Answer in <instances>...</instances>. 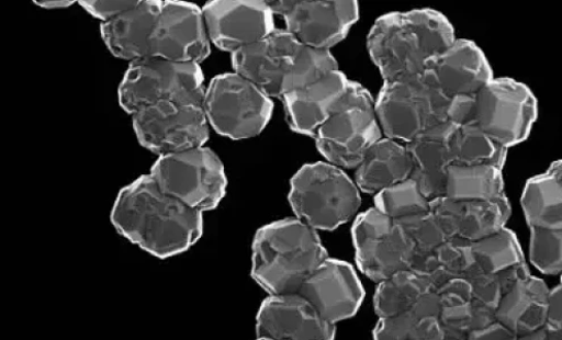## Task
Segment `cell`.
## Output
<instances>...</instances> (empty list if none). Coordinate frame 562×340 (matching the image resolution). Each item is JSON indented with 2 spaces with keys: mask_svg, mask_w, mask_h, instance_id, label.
Returning a JSON list of instances; mask_svg holds the SVG:
<instances>
[{
  "mask_svg": "<svg viewBox=\"0 0 562 340\" xmlns=\"http://www.w3.org/2000/svg\"><path fill=\"white\" fill-rule=\"evenodd\" d=\"M111 220L128 242L158 258L190 250L203 235V213L165 193L148 174L123 188Z\"/></svg>",
  "mask_w": 562,
  "mask_h": 340,
  "instance_id": "cell-1",
  "label": "cell"
},
{
  "mask_svg": "<svg viewBox=\"0 0 562 340\" xmlns=\"http://www.w3.org/2000/svg\"><path fill=\"white\" fill-rule=\"evenodd\" d=\"M457 41L450 21L435 10L394 12L373 25L368 48L384 80L420 77Z\"/></svg>",
  "mask_w": 562,
  "mask_h": 340,
  "instance_id": "cell-2",
  "label": "cell"
},
{
  "mask_svg": "<svg viewBox=\"0 0 562 340\" xmlns=\"http://www.w3.org/2000/svg\"><path fill=\"white\" fill-rule=\"evenodd\" d=\"M327 258L317 230L296 218L279 220L255 235L251 277L271 296L294 294Z\"/></svg>",
  "mask_w": 562,
  "mask_h": 340,
  "instance_id": "cell-3",
  "label": "cell"
},
{
  "mask_svg": "<svg viewBox=\"0 0 562 340\" xmlns=\"http://www.w3.org/2000/svg\"><path fill=\"white\" fill-rule=\"evenodd\" d=\"M289 202L296 219L317 231H333L356 216L361 197L344 169L315 162L304 166L293 177Z\"/></svg>",
  "mask_w": 562,
  "mask_h": 340,
  "instance_id": "cell-4",
  "label": "cell"
},
{
  "mask_svg": "<svg viewBox=\"0 0 562 340\" xmlns=\"http://www.w3.org/2000/svg\"><path fill=\"white\" fill-rule=\"evenodd\" d=\"M205 92L200 64L146 57L130 63L119 88V102L132 116L160 102L203 106Z\"/></svg>",
  "mask_w": 562,
  "mask_h": 340,
  "instance_id": "cell-5",
  "label": "cell"
},
{
  "mask_svg": "<svg viewBox=\"0 0 562 340\" xmlns=\"http://www.w3.org/2000/svg\"><path fill=\"white\" fill-rule=\"evenodd\" d=\"M450 104L451 99L420 76L384 82L375 109L385 138L407 145L449 122Z\"/></svg>",
  "mask_w": 562,
  "mask_h": 340,
  "instance_id": "cell-6",
  "label": "cell"
},
{
  "mask_svg": "<svg viewBox=\"0 0 562 340\" xmlns=\"http://www.w3.org/2000/svg\"><path fill=\"white\" fill-rule=\"evenodd\" d=\"M382 133L373 97L352 81L339 109L318 128L314 139L328 163L356 169L382 139Z\"/></svg>",
  "mask_w": 562,
  "mask_h": 340,
  "instance_id": "cell-7",
  "label": "cell"
},
{
  "mask_svg": "<svg viewBox=\"0 0 562 340\" xmlns=\"http://www.w3.org/2000/svg\"><path fill=\"white\" fill-rule=\"evenodd\" d=\"M149 175L165 193L203 214L216 209L226 194L224 165L206 147L160 156Z\"/></svg>",
  "mask_w": 562,
  "mask_h": 340,
  "instance_id": "cell-8",
  "label": "cell"
},
{
  "mask_svg": "<svg viewBox=\"0 0 562 340\" xmlns=\"http://www.w3.org/2000/svg\"><path fill=\"white\" fill-rule=\"evenodd\" d=\"M203 109L216 133L231 140L255 138L269 125L272 98L238 73L215 77L205 92Z\"/></svg>",
  "mask_w": 562,
  "mask_h": 340,
  "instance_id": "cell-9",
  "label": "cell"
},
{
  "mask_svg": "<svg viewBox=\"0 0 562 340\" xmlns=\"http://www.w3.org/2000/svg\"><path fill=\"white\" fill-rule=\"evenodd\" d=\"M539 116L530 88L510 78H494L475 94V124L506 149L530 138Z\"/></svg>",
  "mask_w": 562,
  "mask_h": 340,
  "instance_id": "cell-10",
  "label": "cell"
},
{
  "mask_svg": "<svg viewBox=\"0 0 562 340\" xmlns=\"http://www.w3.org/2000/svg\"><path fill=\"white\" fill-rule=\"evenodd\" d=\"M132 124L139 144L158 157L204 147L210 139L202 105L160 102L132 115Z\"/></svg>",
  "mask_w": 562,
  "mask_h": 340,
  "instance_id": "cell-11",
  "label": "cell"
},
{
  "mask_svg": "<svg viewBox=\"0 0 562 340\" xmlns=\"http://www.w3.org/2000/svg\"><path fill=\"white\" fill-rule=\"evenodd\" d=\"M352 242L359 270L378 284L412 268L415 248L409 237L398 223L375 208L356 217Z\"/></svg>",
  "mask_w": 562,
  "mask_h": 340,
  "instance_id": "cell-12",
  "label": "cell"
},
{
  "mask_svg": "<svg viewBox=\"0 0 562 340\" xmlns=\"http://www.w3.org/2000/svg\"><path fill=\"white\" fill-rule=\"evenodd\" d=\"M269 5L283 18L285 30L300 44L321 50H330L344 42L359 20V4L355 0H278Z\"/></svg>",
  "mask_w": 562,
  "mask_h": 340,
  "instance_id": "cell-13",
  "label": "cell"
},
{
  "mask_svg": "<svg viewBox=\"0 0 562 340\" xmlns=\"http://www.w3.org/2000/svg\"><path fill=\"white\" fill-rule=\"evenodd\" d=\"M203 14L211 43L231 55L278 29L269 2L261 0H212L204 5Z\"/></svg>",
  "mask_w": 562,
  "mask_h": 340,
  "instance_id": "cell-14",
  "label": "cell"
},
{
  "mask_svg": "<svg viewBox=\"0 0 562 340\" xmlns=\"http://www.w3.org/2000/svg\"><path fill=\"white\" fill-rule=\"evenodd\" d=\"M211 44L203 9L179 0L162 2L150 57L201 64L211 55Z\"/></svg>",
  "mask_w": 562,
  "mask_h": 340,
  "instance_id": "cell-15",
  "label": "cell"
},
{
  "mask_svg": "<svg viewBox=\"0 0 562 340\" xmlns=\"http://www.w3.org/2000/svg\"><path fill=\"white\" fill-rule=\"evenodd\" d=\"M336 325L326 321L300 293L270 295L256 318L257 338L271 340H335Z\"/></svg>",
  "mask_w": 562,
  "mask_h": 340,
  "instance_id": "cell-16",
  "label": "cell"
},
{
  "mask_svg": "<svg viewBox=\"0 0 562 340\" xmlns=\"http://www.w3.org/2000/svg\"><path fill=\"white\" fill-rule=\"evenodd\" d=\"M297 293L308 299L319 315L333 325L356 316L366 298V290L353 267L329 257Z\"/></svg>",
  "mask_w": 562,
  "mask_h": 340,
  "instance_id": "cell-17",
  "label": "cell"
},
{
  "mask_svg": "<svg viewBox=\"0 0 562 340\" xmlns=\"http://www.w3.org/2000/svg\"><path fill=\"white\" fill-rule=\"evenodd\" d=\"M303 45L286 30L277 29L269 37L233 55L235 72L270 98H281L282 84Z\"/></svg>",
  "mask_w": 562,
  "mask_h": 340,
  "instance_id": "cell-18",
  "label": "cell"
},
{
  "mask_svg": "<svg viewBox=\"0 0 562 340\" xmlns=\"http://www.w3.org/2000/svg\"><path fill=\"white\" fill-rule=\"evenodd\" d=\"M423 77L449 99L475 95L494 79L484 53L468 39H457L431 60Z\"/></svg>",
  "mask_w": 562,
  "mask_h": 340,
  "instance_id": "cell-19",
  "label": "cell"
},
{
  "mask_svg": "<svg viewBox=\"0 0 562 340\" xmlns=\"http://www.w3.org/2000/svg\"><path fill=\"white\" fill-rule=\"evenodd\" d=\"M431 211L448 238L476 242L504 229L512 217L506 196L494 200H453L446 196L431 201Z\"/></svg>",
  "mask_w": 562,
  "mask_h": 340,
  "instance_id": "cell-20",
  "label": "cell"
},
{
  "mask_svg": "<svg viewBox=\"0 0 562 340\" xmlns=\"http://www.w3.org/2000/svg\"><path fill=\"white\" fill-rule=\"evenodd\" d=\"M351 83L339 70L311 86L284 94L281 100L290 128L314 139L318 128L339 109Z\"/></svg>",
  "mask_w": 562,
  "mask_h": 340,
  "instance_id": "cell-21",
  "label": "cell"
},
{
  "mask_svg": "<svg viewBox=\"0 0 562 340\" xmlns=\"http://www.w3.org/2000/svg\"><path fill=\"white\" fill-rule=\"evenodd\" d=\"M162 0H142L140 4L120 18L102 23V38L117 58L135 61L150 57V45Z\"/></svg>",
  "mask_w": 562,
  "mask_h": 340,
  "instance_id": "cell-22",
  "label": "cell"
},
{
  "mask_svg": "<svg viewBox=\"0 0 562 340\" xmlns=\"http://www.w3.org/2000/svg\"><path fill=\"white\" fill-rule=\"evenodd\" d=\"M453 127L446 122L406 145L413 161L412 179L429 201L445 196L448 169L452 165L447 141Z\"/></svg>",
  "mask_w": 562,
  "mask_h": 340,
  "instance_id": "cell-23",
  "label": "cell"
},
{
  "mask_svg": "<svg viewBox=\"0 0 562 340\" xmlns=\"http://www.w3.org/2000/svg\"><path fill=\"white\" fill-rule=\"evenodd\" d=\"M412 174L413 161L406 145L382 138L356 168L355 183L361 192L376 195Z\"/></svg>",
  "mask_w": 562,
  "mask_h": 340,
  "instance_id": "cell-24",
  "label": "cell"
},
{
  "mask_svg": "<svg viewBox=\"0 0 562 340\" xmlns=\"http://www.w3.org/2000/svg\"><path fill=\"white\" fill-rule=\"evenodd\" d=\"M549 293L544 281L531 276L503 297L495 318L517 337L533 332L547 325Z\"/></svg>",
  "mask_w": 562,
  "mask_h": 340,
  "instance_id": "cell-25",
  "label": "cell"
},
{
  "mask_svg": "<svg viewBox=\"0 0 562 340\" xmlns=\"http://www.w3.org/2000/svg\"><path fill=\"white\" fill-rule=\"evenodd\" d=\"M473 263L472 242L453 237L432 252L415 254L411 269L439 291L456 279H464Z\"/></svg>",
  "mask_w": 562,
  "mask_h": 340,
  "instance_id": "cell-26",
  "label": "cell"
},
{
  "mask_svg": "<svg viewBox=\"0 0 562 340\" xmlns=\"http://www.w3.org/2000/svg\"><path fill=\"white\" fill-rule=\"evenodd\" d=\"M520 206L530 229H562V189L549 173L526 182Z\"/></svg>",
  "mask_w": 562,
  "mask_h": 340,
  "instance_id": "cell-27",
  "label": "cell"
},
{
  "mask_svg": "<svg viewBox=\"0 0 562 340\" xmlns=\"http://www.w3.org/2000/svg\"><path fill=\"white\" fill-rule=\"evenodd\" d=\"M436 291L412 269L396 272L379 283L374 295V309L380 319L413 313L423 298Z\"/></svg>",
  "mask_w": 562,
  "mask_h": 340,
  "instance_id": "cell-28",
  "label": "cell"
},
{
  "mask_svg": "<svg viewBox=\"0 0 562 340\" xmlns=\"http://www.w3.org/2000/svg\"><path fill=\"white\" fill-rule=\"evenodd\" d=\"M445 196L453 200H494L506 196L503 170L485 165L452 163Z\"/></svg>",
  "mask_w": 562,
  "mask_h": 340,
  "instance_id": "cell-29",
  "label": "cell"
},
{
  "mask_svg": "<svg viewBox=\"0 0 562 340\" xmlns=\"http://www.w3.org/2000/svg\"><path fill=\"white\" fill-rule=\"evenodd\" d=\"M452 163L485 165L504 170L508 149L495 143L476 124L454 125L448 138Z\"/></svg>",
  "mask_w": 562,
  "mask_h": 340,
  "instance_id": "cell-30",
  "label": "cell"
},
{
  "mask_svg": "<svg viewBox=\"0 0 562 340\" xmlns=\"http://www.w3.org/2000/svg\"><path fill=\"white\" fill-rule=\"evenodd\" d=\"M437 292L441 303L439 324L446 340H469L473 331L471 284L465 279H456Z\"/></svg>",
  "mask_w": 562,
  "mask_h": 340,
  "instance_id": "cell-31",
  "label": "cell"
},
{
  "mask_svg": "<svg viewBox=\"0 0 562 340\" xmlns=\"http://www.w3.org/2000/svg\"><path fill=\"white\" fill-rule=\"evenodd\" d=\"M472 251L474 264L490 275L526 261L516 234L507 227L472 242Z\"/></svg>",
  "mask_w": 562,
  "mask_h": 340,
  "instance_id": "cell-32",
  "label": "cell"
},
{
  "mask_svg": "<svg viewBox=\"0 0 562 340\" xmlns=\"http://www.w3.org/2000/svg\"><path fill=\"white\" fill-rule=\"evenodd\" d=\"M375 209L394 222L431 212V201L412 178L378 193Z\"/></svg>",
  "mask_w": 562,
  "mask_h": 340,
  "instance_id": "cell-33",
  "label": "cell"
},
{
  "mask_svg": "<svg viewBox=\"0 0 562 340\" xmlns=\"http://www.w3.org/2000/svg\"><path fill=\"white\" fill-rule=\"evenodd\" d=\"M339 70V64L330 50L303 46L284 78L281 98Z\"/></svg>",
  "mask_w": 562,
  "mask_h": 340,
  "instance_id": "cell-34",
  "label": "cell"
},
{
  "mask_svg": "<svg viewBox=\"0 0 562 340\" xmlns=\"http://www.w3.org/2000/svg\"><path fill=\"white\" fill-rule=\"evenodd\" d=\"M374 340H442L446 339L438 318L424 317L415 311L380 319Z\"/></svg>",
  "mask_w": 562,
  "mask_h": 340,
  "instance_id": "cell-35",
  "label": "cell"
},
{
  "mask_svg": "<svg viewBox=\"0 0 562 340\" xmlns=\"http://www.w3.org/2000/svg\"><path fill=\"white\" fill-rule=\"evenodd\" d=\"M530 260L543 275H562V229H530Z\"/></svg>",
  "mask_w": 562,
  "mask_h": 340,
  "instance_id": "cell-36",
  "label": "cell"
},
{
  "mask_svg": "<svg viewBox=\"0 0 562 340\" xmlns=\"http://www.w3.org/2000/svg\"><path fill=\"white\" fill-rule=\"evenodd\" d=\"M396 223L409 237L415 254L432 252L449 240L432 211Z\"/></svg>",
  "mask_w": 562,
  "mask_h": 340,
  "instance_id": "cell-37",
  "label": "cell"
},
{
  "mask_svg": "<svg viewBox=\"0 0 562 340\" xmlns=\"http://www.w3.org/2000/svg\"><path fill=\"white\" fill-rule=\"evenodd\" d=\"M464 279L472 286L474 299L497 310L505 295L497 276L485 274L473 263Z\"/></svg>",
  "mask_w": 562,
  "mask_h": 340,
  "instance_id": "cell-38",
  "label": "cell"
},
{
  "mask_svg": "<svg viewBox=\"0 0 562 340\" xmlns=\"http://www.w3.org/2000/svg\"><path fill=\"white\" fill-rule=\"evenodd\" d=\"M142 0H81L79 5L91 16L111 22L136 9Z\"/></svg>",
  "mask_w": 562,
  "mask_h": 340,
  "instance_id": "cell-39",
  "label": "cell"
},
{
  "mask_svg": "<svg viewBox=\"0 0 562 340\" xmlns=\"http://www.w3.org/2000/svg\"><path fill=\"white\" fill-rule=\"evenodd\" d=\"M494 275L497 276L505 295L518 283L532 276L530 268H528L526 261L506 268Z\"/></svg>",
  "mask_w": 562,
  "mask_h": 340,
  "instance_id": "cell-40",
  "label": "cell"
},
{
  "mask_svg": "<svg viewBox=\"0 0 562 340\" xmlns=\"http://www.w3.org/2000/svg\"><path fill=\"white\" fill-rule=\"evenodd\" d=\"M547 325L562 333V283L550 290Z\"/></svg>",
  "mask_w": 562,
  "mask_h": 340,
  "instance_id": "cell-41",
  "label": "cell"
},
{
  "mask_svg": "<svg viewBox=\"0 0 562 340\" xmlns=\"http://www.w3.org/2000/svg\"><path fill=\"white\" fill-rule=\"evenodd\" d=\"M471 318L473 331L484 329L497 321L495 310L474 298L471 304Z\"/></svg>",
  "mask_w": 562,
  "mask_h": 340,
  "instance_id": "cell-42",
  "label": "cell"
},
{
  "mask_svg": "<svg viewBox=\"0 0 562 340\" xmlns=\"http://www.w3.org/2000/svg\"><path fill=\"white\" fill-rule=\"evenodd\" d=\"M517 338L507 327L495 321L484 329L473 331L469 340H517Z\"/></svg>",
  "mask_w": 562,
  "mask_h": 340,
  "instance_id": "cell-43",
  "label": "cell"
},
{
  "mask_svg": "<svg viewBox=\"0 0 562 340\" xmlns=\"http://www.w3.org/2000/svg\"><path fill=\"white\" fill-rule=\"evenodd\" d=\"M517 340H562V333L546 325L533 332L519 336Z\"/></svg>",
  "mask_w": 562,
  "mask_h": 340,
  "instance_id": "cell-44",
  "label": "cell"
},
{
  "mask_svg": "<svg viewBox=\"0 0 562 340\" xmlns=\"http://www.w3.org/2000/svg\"><path fill=\"white\" fill-rule=\"evenodd\" d=\"M76 2H72V0H42V2H35L36 5L47 9V10H57V9H66L70 8Z\"/></svg>",
  "mask_w": 562,
  "mask_h": 340,
  "instance_id": "cell-45",
  "label": "cell"
},
{
  "mask_svg": "<svg viewBox=\"0 0 562 340\" xmlns=\"http://www.w3.org/2000/svg\"><path fill=\"white\" fill-rule=\"evenodd\" d=\"M547 173L553 177L562 189V159L552 162L548 168Z\"/></svg>",
  "mask_w": 562,
  "mask_h": 340,
  "instance_id": "cell-46",
  "label": "cell"
},
{
  "mask_svg": "<svg viewBox=\"0 0 562 340\" xmlns=\"http://www.w3.org/2000/svg\"><path fill=\"white\" fill-rule=\"evenodd\" d=\"M256 340H271V339H266V338H257Z\"/></svg>",
  "mask_w": 562,
  "mask_h": 340,
  "instance_id": "cell-47",
  "label": "cell"
},
{
  "mask_svg": "<svg viewBox=\"0 0 562 340\" xmlns=\"http://www.w3.org/2000/svg\"><path fill=\"white\" fill-rule=\"evenodd\" d=\"M560 282L562 283V275L560 276Z\"/></svg>",
  "mask_w": 562,
  "mask_h": 340,
  "instance_id": "cell-48",
  "label": "cell"
},
{
  "mask_svg": "<svg viewBox=\"0 0 562 340\" xmlns=\"http://www.w3.org/2000/svg\"><path fill=\"white\" fill-rule=\"evenodd\" d=\"M442 340H446V339H442Z\"/></svg>",
  "mask_w": 562,
  "mask_h": 340,
  "instance_id": "cell-49",
  "label": "cell"
}]
</instances>
